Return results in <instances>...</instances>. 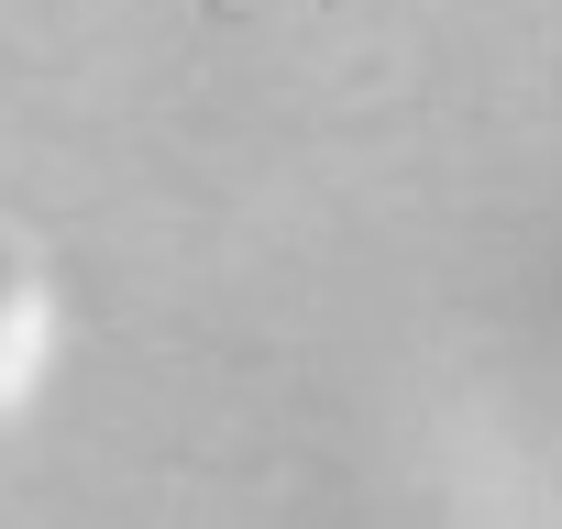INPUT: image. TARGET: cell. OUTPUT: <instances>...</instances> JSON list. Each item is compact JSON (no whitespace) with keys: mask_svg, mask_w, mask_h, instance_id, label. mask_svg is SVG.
<instances>
[{"mask_svg":"<svg viewBox=\"0 0 562 529\" xmlns=\"http://www.w3.org/2000/svg\"><path fill=\"white\" fill-rule=\"evenodd\" d=\"M56 342H67V299H56V264L34 243H0V430H12L45 375H56Z\"/></svg>","mask_w":562,"mask_h":529,"instance_id":"obj_1","label":"cell"}]
</instances>
